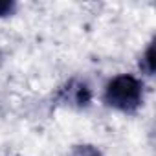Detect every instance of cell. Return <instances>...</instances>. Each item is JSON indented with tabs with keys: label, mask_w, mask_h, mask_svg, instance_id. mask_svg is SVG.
<instances>
[{
	"label": "cell",
	"mask_w": 156,
	"mask_h": 156,
	"mask_svg": "<svg viewBox=\"0 0 156 156\" xmlns=\"http://www.w3.org/2000/svg\"><path fill=\"white\" fill-rule=\"evenodd\" d=\"M66 99L70 103H75L77 107H85L90 101V90L81 83H70L66 90Z\"/></svg>",
	"instance_id": "obj_2"
},
{
	"label": "cell",
	"mask_w": 156,
	"mask_h": 156,
	"mask_svg": "<svg viewBox=\"0 0 156 156\" xmlns=\"http://www.w3.org/2000/svg\"><path fill=\"white\" fill-rule=\"evenodd\" d=\"M72 156H101L99 151L92 145H79V147H75Z\"/></svg>",
	"instance_id": "obj_3"
},
{
	"label": "cell",
	"mask_w": 156,
	"mask_h": 156,
	"mask_svg": "<svg viewBox=\"0 0 156 156\" xmlns=\"http://www.w3.org/2000/svg\"><path fill=\"white\" fill-rule=\"evenodd\" d=\"M143 87L134 75H118L108 81L105 90V101L121 110V112H134L141 105Z\"/></svg>",
	"instance_id": "obj_1"
},
{
	"label": "cell",
	"mask_w": 156,
	"mask_h": 156,
	"mask_svg": "<svg viewBox=\"0 0 156 156\" xmlns=\"http://www.w3.org/2000/svg\"><path fill=\"white\" fill-rule=\"evenodd\" d=\"M13 8H15V4H13V2H4V0H0V17H4V15L11 13V11H13Z\"/></svg>",
	"instance_id": "obj_5"
},
{
	"label": "cell",
	"mask_w": 156,
	"mask_h": 156,
	"mask_svg": "<svg viewBox=\"0 0 156 156\" xmlns=\"http://www.w3.org/2000/svg\"><path fill=\"white\" fill-rule=\"evenodd\" d=\"M152 55H154V44H151L149 48H147V53H145V57H143V62H145V68H147V72L149 73H152V64H154V59H152Z\"/></svg>",
	"instance_id": "obj_4"
}]
</instances>
